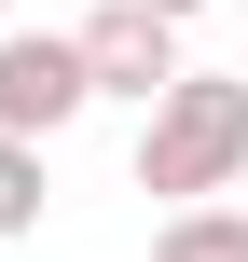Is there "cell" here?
<instances>
[{
  "instance_id": "cell-1",
  "label": "cell",
  "mask_w": 248,
  "mask_h": 262,
  "mask_svg": "<svg viewBox=\"0 0 248 262\" xmlns=\"http://www.w3.org/2000/svg\"><path fill=\"white\" fill-rule=\"evenodd\" d=\"M235 180H248V83L235 69H193L138 124V193H166V221H179V207H221Z\"/></svg>"
},
{
  "instance_id": "cell-6",
  "label": "cell",
  "mask_w": 248,
  "mask_h": 262,
  "mask_svg": "<svg viewBox=\"0 0 248 262\" xmlns=\"http://www.w3.org/2000/svg\"><path fill=\"white\" fill-rule=\"evenodd\" d=\"M138 14H166V28H193V14H207V0H138Z\"/></svg>"
},
{
  "instance_id": "cell-3",
  "label": "cell",
  "mask_w": 248,
  "mask_h": 262,
  "mask_svg": "<svg viewBox=\"0 0 248 262\" xmlns=\"http://www.w3.org/2000/svg\"><path fill=\"white\" fill-rule=\"evenodd\" d=\"M83 97H97V69H83V41H69V28H0V138H28V152H41Z\"/></svg>"
},
{
  "instance_id": "cell-5",
  "label": "cell",
  "mask_w": 248,
  "mask_h": 262,
  "mask_svg": "<svg viewBox=\"0 0 248 262\" xmlns=\"http://www.w3.org/2000/svg\"><path fill=\"white\" fill-rule=\"evenodd\" d=\"M28 221H41V152L0 138V235H28Z\"/></svg>"
},
{
  "instance_id": "cell-4",
  "label": "cell",
  "mask_w": 248,
  "mask_h": 262,
  "mask_svg": "<svg viewBox=\"0 0 248 262\" xmlns=\"http://www.w3.org/2000/svg\"><path fill=\"white\" fill-rule=\"evenodd\" d=\"M152 262H248V207H179L152 235Z\"/></svg>"
},
{
  "instance_id": "cell-2",
  "label": "cell",
  "mask_w": 248,
  "mask_h": 262,
  "mask_svg": "<svg viewBox=\"0 0 248 262\" xmlns=\"http://www.w3.org/2000/svg\"><path fill=\"white\" fill-rule=\"evenodd\" d=\"M69 41H83V69H97V97H124L138 124H152V111H166V97L193 83L179 28H166V14H138V0H97V14L69 28Z\"/></svg>"
},
{
  "instance_id": "cell-7",
  "label": "cell",
  "mask_w": 248,
  "mask_h": 262,
  "mask_svg": "<svg viewBox=\"0 0 248 262\" xmlns=\"http://www.w3.org/2000/svg\"><path fill=\"white\" fill-rule=\"evenodd\" d=\"M0 28H14V0H0Z\"/></svg>"
}]
</instances>
